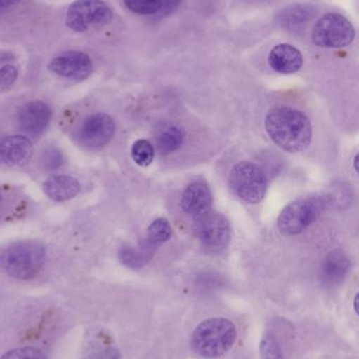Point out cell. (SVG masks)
I'll return each mask as SVG.
<instances>
[{
    "label": "cell",
    "mask_w": 359,
    "mask_h": 359,
    "mask_svg": "<svg viewBox=\"0 0 359 359\" xmlns=\"http://www.w3.org/2000/svg\"><path fill=\"white\" fill-rule=\"evenodd\" d=\"M266 130L274 143L289 153L305 151L312 139L307 116L291 107H276L266 117Z\"/></svg>",
    "instance_id": "6da1fadb"
},
{
    "label": "cell",
    "mask_w": 359,
    "mask_h": 359,
    "mask_svg": "<svg viewBox=\"0 0 359 359\" xmlns=\"http://www.w3.org/2000/svg\"><path fill=\"white\" fill-rule=\"evenodd\" d=\"M44 261L46 249L37 241H16L0 248V268L16 280L36 278L41 271Z\"/></svg>",
    "instance_id": "7a4b0ae2"
},
{
    "label": "cell",
    "mask_w": 359,
    "mask_h": 359,
    "mask_svg": "<svg viewBox=\"0 0 359 359\" xmlns=\"http://www.w3.org/2000/svg\"><path fill=\"white\" fill-rule=\"evenodd\" d=\"M237 337L235 325L225 318H212L198 325L192 334L191 346L197 355L217 358L231 350Z\"/></svg>",
    "instance_id": "3957f363"
},
{
    "label": "cell",
    "mask_w": 359,
    "mask_h": 359,
    "mask_svg": "<svg viewBox=\"0 0 359 359\" xmlns=\"http://www.w3.org/2000/svg\"><path fill=\"white\" fill-rule=\"evenodd\" d=\"M324 208L325 198L322 196L299 198L282 211L278 217V228L288 236L301 233L318 219Z\"/></svg>",
    "instance_id": "277c9868"
},
{
    "label": "cell",
    "mask_w": 359,
    "mask_h": 359,
    "mask_svg": "<svg viewBox=\"0 0 359 359\" xmlns=\"http://www.w3.org/2000/svg\"><path fill=\"white\" fill-rule=\"evenodd\" d=\"M113 18L111 8L103 0H75L65 13V25L76 33L107 25Z\"/></svg>",
    "instance_id": "5b68a950"
},
{
    "label": "cell",
    "mask_w": 359,
    "mask_h": 359,
    "mask_svg": "<svg viewBox=\"0 0 359 359\" xmlns=\"http://www.w3.org/2000/svg\"><path fill=\"white\" fill-rule=\"evenodd\" d=\"M355 38V29L343 15L329 13L318 19L312 31L314 44L320 48H341L349 46Z\"/></svg>",
    "instance_id": "8992f818"
},
{
    "label": "cell",
    "mask_w": 359,
    "mask_h": 359,
    "mask_svg": "<svg viewBox=\"0 0 359 359\" xmlns=\"http://www.w3.org/2000/svg\"><path fill=\"white\" fill-rule=\"evenodd\" d=\"M230 185L240 198L250 204H257L267 191V178L259 166L250 162H240L230 174Z\"/></svg>",
    "instance_id": "52a82bcc"
},
{
    "label": "cell",
    "mask_w": 359,
    "mask_h": 359,
    "mask_svg": "<svg viewBox=\"0 0 359 359\" xmlns=\"http://www.w3.org/2000/svg\"><path fill=\"white\" fill-rule=\"evenodd\" d=\"M195 219L196 234L207 249L219 251L227 247L231 238V226L223 215L209 210Z\"/></svg>",
    "instance_id": "ba28073f"
},
{
    "label": "cell",
    "mask_w": 359,
    "mask_h": 359,
    "mask_svg": "<svg viewBox=\"0 0 359 359\" xmlns=\"http://www.w3.org/2000/svg\"><path fill=\"white\" fill-rule=\"evenodd\" d=\"M115 122L107 114L98 113L89 116L81 128L78 137L80 142L91 149H99L105 147L115 134Z\"/></svg>",
    "instance_id": "9c48e42d"
},
{
    "label": "cell",
    "mask_w": 359,
    "mask_h": 359,
    "mask_svg": "<svg viewBox=\"0 0 359 359\" xmlns=\"http://www.w3.org/2000/svg\"><path fill=\"white\" fill-rule=\"evenodd\" d=\"M48 69L60 77L81 81L90 77L93 72V63L86 53L67 50L54 57L48 63Z\"/></svg>",
    "instance_id": "30bf717a"
},
{
    "label": "cell",
    "mask_w": 359,
    "mask_h": 359,
    "mask_svg": "<svg viewBox=\"0 0 359 359\" xmlns=\"http://www.w3.org/2000/svg\"><path fill=\"white\" fill-rule=\"evenodd\" d=\"M52 111L46 103L36 100L25 103L17 115V123L25 134L38 136L50 123Z\"/></svg>",
    "instance_id": "8fae6325"
},
{
    "label": "cell",
    "mask_w": 359,
    "mask_h": 359,
    "mask_svg": "<svg viewBox=\"0 0 359 359\" xmlns=\"http://www.w3.org/2000/svg\"><path fill=\"white\" fill-rule=\"evenodd\" d=\"M292 337L291 326L284 320H278L263 335L261 343V355L263 359H286L288 341Z\"/></svg>",
    "instance_id": "7c38bea8"
},
{
    "label": "cell",
    "mask_w": 359,
    "mask_h": 359,
    "mask_svg": "<svg viewBox=\"0 0 359 359\" xmlns=\"http://www.w3.org/2000/svg\"><path fill=\"white\" fill-rule=\"evenodd\" d=\"M33 155V145L23 136H8L0 139V163L8 166H22L29 163Z\"/></svg>",
    "instance_id": "4fadbf2b"
},
{
    "label": "cell",
    "mask_w": 359,
    "mask_h": 359,
    "mask_svg": "<svg viewBox=\"0 0 359 359\" xmlns=\"http://www.w3.org/2000/svg\"><path fill=\"white\" fill-rule=\"evenodd\" d=\"M212 204V194L210 188L204 182L190 184L183 194L181 208L187 215L197 217L210 210Z\"/></svg>",
    "instance_id": "5bb4252c"
},
{
    "label": "cell",
    "mask_w": 359,
    "mask_h": 359,
    "mask_svg": "<svg viewBox=\"0 0 359 359\" xmlns=\"http://www.w3.org/2000/svg\"><path fill=\"white\" fill-rule=\"evenodd\" d=\"M303 58L301 50L291 44H278L272 48L269 55V65L280 74H294L303 67Z\"/></svg>",
    "instance_id": "9a60e30c"
},
{
    "label": "cell",
    "mask_w": 359,
    "mask_h": 359,
    "mask_svg": "<svg viewBox=\"0 0 359 359\" xmlns=\"http://www.w3.org/2000/svg\"><path fill=\"white\" fill-rule=\"evenodd\" d=\"M350 261L347 255L341 250L329 253L320 270V280L325 286H335L345 278L349 271Z\"/></svg>",
    "instance_id": "2e32d148"
},
{
    "label": "cell",
    "mask_w": 359,
    "mask_h": 359,
    "mask_svg": "<svg viewBox=\"0 0 359 359\" xmlns=\"http://www.w3.org/2000/svg\"><path fill=\"white\" fill-rule=\"evenodd\" d=\"M42 187H44V194L56 202H65L75 198L81 188L77 180L65 175L50 177L44 182Z\"/></svg>",
    "instance_id": "e0dca14e"
},
{
    "label": "cell",
    "mask_w": 359,
    "mask_h": 359,
    "mask_svg": "<svg viewBox=\"0 0 359 359\" xmlns=\"http://www.w3.org/2000/svg\"><path fill=\"white\" fill-rule=\"evenodd\" d=\"M314 15L313 8L307 4H296L289 6L278 15V21L282 27L296 29L310 22Z\"/></svg>",
    "instance_id": "ac0fdd59"
},
{
    "label": "cell",
    "mask_w": 359,
    "mask_h": 359,
    "mask_svg": "<svg viewBox=\"0 0 359 359\" xmlns=\"http://www.w3.org/2000/svg\"><path fill=\"white\" fill-rule=\"evenodd\" d=\"M153 247L154 245L148 240L137 249L132 248V247H124L119 251L120 261L132 269H139L151 259L154 252Z\"/></svg>",
    "instance_id": "d6986e66"
},
{
    "label": "cell",
    "mask_w": 359,
    "mask_h": 359,
    "mask_svg": "<svg viewBox=\"0 0 359 359\" xmlns=\"http://www.w3.org/2000/svg\"><path fill=\"white\" fill-rule=\"evenodd\" d=\"M185 133L177 126H170L162 130L156 139L158 151L162 155L175 153L183 147Z\"/></svg>",
    "instance_id": "ffe728a7"
},
{
    "label": "cell",
    "mask_w": 359,
    "mask_h": 359,
    "mask_svg": "<svg viewBox=\"0 0 359 359\" xmlns=\"http://www.w3.org/2000/svg\"><path fill=\"white\" fill-rule=\"evenodd\" d=\"M172 236V228L166 219H157L148 228V241L151 244H162Z\"/></svg>",
    "instance_id": "44dd1931"
},
{
    "label": "cell",
    "mask_w": 359,
    "mask_h": 359,
    "mask_svg": "<svg viewBox=\"0 0 359 359\" xmlns=\"http://www.w3.org/2000/svg\"><path fill=\"white\" fill-rule=\"evenodd\" d=\"M154 147L149 141L137 140L136 142L133 144L132 149H131V155H132L133 160L137 165L149 166L152 163L154 159Z\"/></svg>",
    "instance_id": "7402d4cb"
},
{
    "label": "cell",
    "mask_w": 359,
    "mask_h": 359,
    "mask_svg": "<svg viewBox=\"0 0 359 359\" xmlns=\"http://www.w3.org/2000/svg\"><path fill=\"white\" fill-rule=\"evenodd\" d=\"M124 2L126 8L135 14H157L162 8V0H124Z\"/></svg>",
    "instance_id": "603a6c76"
},
{
    "label": "cell",
    "mask_w": 359,
    "mask_h": 359,
    "mask_svg": "<svg viewBox=\"0 0 359 359\" xmlns=\"http://www.w3.org/2000/svg\"><path fill=\"white\" fill-rule=\"evenodd\" d=\"M0 359H48L44 352L37 348L23 347L11 350Z\"/></svg>",
    "instance_id": "cb8c5ba5"
},
{
    "label": "cell",
    "mask_w": 359,
    "mask_h": 359,
    "mask_svg": "<svg viewBox=\"0 0 359 359\" xmlns=\"http://www.w3.org/2000/svg\"><path fill=\"white\" fill-rule=\"evenodd\" d=\"M63 155L55 147L46 149L42 155V164L46 170H56L63 164Z\"/></svg>",
    "instance_id": "d4e9b609"
},
{
    "label": "cell",
    "mask_w": 359,
    "mask_h": 359,
    "mask_svg": "<svg viewBox=\"0 0 359 359\" xmlns=\"http://www.w3.org/2000/svg\"><path fill=\"white\" fill-rule=\"evenodd\" d=\"M18 72L12 65H6L0 69V90L10 88L16 81Z\"/></svg>",
    "instance_id": "484cf974"
},
{
    "label": "cell",
    "mask_w": 359,
    "mask_h": 359,
    "mask_svg": "<svg viewBox=\"0 0 359 359\" xmlns=\"http://www.w3.org/2000/svg\"><path fill=\"white\" fill-rule=\"evenodd\" d=\"M86 359H119V353L114 348L95 350Z\"/></svg>",
    "instance_id": "4316f807"
},
{
    "label": "cell",
    "mask_w": 359,
    "mask_h": 359,
    "mask_svg": "<svg viewBox=\"0 0 359 359\" xmlns=\"http://www.w3.org/2000/svg\"><path fill=\"white\" fill-rule=\"evenodd\" d=\"M181 0H162V8L160 12L162 14H170L173 11L176 10L181 4Z\"/></svg>",
    "instance_id": "83f0119b"
},
{
    "label": "cell",
    "mask_w": 359,
    "mask_h": 359,
    "mask_svg": "<svg viewBox=\"0 0 359 359\" xmlns=\"http://www.w3.org/2000/svg\"><path fill=\"white\" fill-rule=\"evenodd\" d=\"M22 0H0V8H8V6H15Z\"/></svg>",
    "instance_id": "f1b7e54d"
},
{
    "label": "cell",
    "mask_w": 359,
    "mask_h": 359,
    "mask_svg": "<svg viewBox=\"0 0 359 359\" xmlns=\"http://www.w3.org/2000/svg\"><path fill=\"white\" fill-rule=\"evenodd\" d=\"M358 295H356V297H355V299H354V305H355V311H356V313H358Z\"/></svg>",
    "instance_id": "f546056e"
},
{
    "label": "cell",
    "mask_w": 359,
    "mask_h": 359,
    "mask_svg": "<svg viewBox=\"0 0 359 359\" xmlns=\"http://www.w3.org/2000/svg\"><path fill=\"white\" fill-rule=\"evenodd\" d=\"M358 156H356L355 161H354V165H355V170H356V172H358Z\"/></svg>",
    "instance_id": "4dcf8cb0"
},
{
    "label": "cell",
    "mask_w": 359,
    "mask_h": 359,
    "mask_svg": "<svg viewBox=\"0 0 359 359\" xmlns=\"http://www.w3.org/2000/svg\"><path fill=\"white\" fill-rule=\"evenodd\" d=\"M0 201H1V194H0Z\"/></svg>",
    "instance_id": "1f68e13d"
}]
</instances>
